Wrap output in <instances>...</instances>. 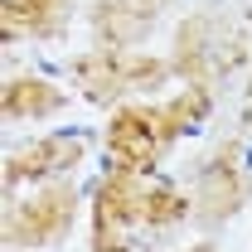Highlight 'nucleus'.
Masks as SVG:
<instances>
[{"label":"nucleus","mask_w":252,"mask_h":252,"mask_svg":"<svg viewBox=\"0 0 252 252\" xmlns=\"http://www.w3.org/2000/svg\"><path fill=\"white\" fill-rule=\"evenodd\" d=\"M199 117H204V88L175 97V102H165V107H126V112H117V122L107 131V146H112L117 170H136V175L151 170L160 151H165L189 122H199Z\"/></svg>","instance_id":"f257e3e1"},{"label":"nucleus","mask_w":252,"mask_h":252,"mask_svg":"<svg viewBox=\"0 0 252 252\" xmlns=\"http://www.w3.org/2000/svg\"><path fill=\"white\" fill-rule=\"evenodd\" d=\"M165 73H170V63L131 54V49H97L88 59H78V83L93 97H117L126 88H146V83H160Z\"/></svg>","instance_id":"f03ea898"},{"label":"nucleus","mask_w":252,"mask_h":252,"mask_svg":"<svg viewBox=\"0 0 252 252\" xmlns=\"http://www.w3.org/2000/svg\"><path fill=\"white\" fill-rule=\"evenodd\" d=\"M146 194L136 170H117L97 189V252H117V228L122 223H146Z\"/></svg>","instance_id":"7ed1b4c3"},{"label":"nucleus","mask_w":252,"mask_h":252,"mask_svg":"<svg viewBox=\"0 0 252 252\" xmlns=\"http://www.w3.org/2000/svg\"><path fill=\"white\" fill-rule=\"evenodd\" d=\"M68 219H73V185L59 180V185L44 189L39 199L20 204L10 214V238L15 243H49V238H59L68 228Z\"/></svg>","instance_id":"20e7f679"},{"label":"nucleus","mask_w":252,"mask_h":252,"mask_svg":"<svg viewBox=\"0 0 252 252\" xmlns=\"http://www.w3.org/2000/svg\"><path fill=\"white\" fill-rule=\"evenodd\" d=\"M160 5H165V0H97L93 25H97V34L107 39V49H131L141 34L151 30V20H156Z\"/></svg>","instance_id":"39448f33"},{"label":"nucleus","mask_w":252,"mask_h":252,"mask_svg":"<svg viewBox=\"0 0 252 252\" xmlns=\"http://www.w3.org/2000/svg\"><path fill=\"white\" fill-rule=\"evenodd\" d=\"M78 160H83V141H68V136H44V141L25 146L20 156L10 160L5 180H10V185H20V180H39V175H49V170H59V165H78Z\"/></svg>","instance_id":"423d86ee"},{"label":"nucleus","mask_w":252,"mask_h":252,"mask_svg":"<svg viewBox=\"0 0 252 252\" xmlns=\"http://www.w3.org/2000/svg\"><path fill=\"white\" fill-rule=\"evenodd\" d=\"M199 204H204V214H209V219H219V214H233V209L243 204V180L233 175V165H228V160H219V165H209V170H204Z\"/></svg>","instance_id":"0eeeda50"},{"label":"nucleus","mask_w":252,"mask_h":252,"mask_svg":"<svg viewBox=\"0 0 252 252\" xmlns=\"http://www.w3.org/2000/svg\"><path fill=\"white\" fill-rule=\"evenodd\" d=\"M63 15V0H5V34H49Z\"/></svg>","instance_id":"6e6552de"},{"label":"nucleus","mask_w":252,"mask_h":252,"mask_svg":"<svg viewBox=\"0 0 252 252\" xmlns=\"http://www.w3.org/2000/svg\"><path fill=\"white\" fill-rule=\"evenodd\" d=\"M59 107H63V93H54L49 83L25 78V83H10V88H5V112H10V117H49V112H59Z\"/></svg>","instance_id":"1a4fd4ad"},{"label":"nucleus","mask_w":252,"mask_h":252,"mask_svg":"<svg viewBox=\"0 0 252 252\" xmlns=\"http://www.w3.org/2000/svg\"><path fill=\"white\" fill-rule=\"evenodd\" d=\"M189 214V199L175 189H151L146 194V223H175Z\"/></svg>","instance_id":"9d476101"},{"label":"nucleus","mask_w":252,"mask_h":252,"mask_svg":"<svg viewBox=\"0 0 252 252\" xmlns=\"http://www.w3.org/2000/svg\"><path fill=\"white\" fill-rule=\"evenodd\" d=\"M194 252H214V248H209V243H204V248H194Z\"/></svg>","instance_id":"9b49d317"},{"label":"nucleus","mask_w":252,"mask_h":252,"mask_svg":"<svg viewBox=\"0 0 252 252\" xmlns=\"http://www.w3.org/2000/svg\"><path fill=\"white\" fill-rule=\"evenodd\" d=\"M248 126H252V107H248Z\"/></svg>","instance_id":"f8f14e48"}]
</instances>
